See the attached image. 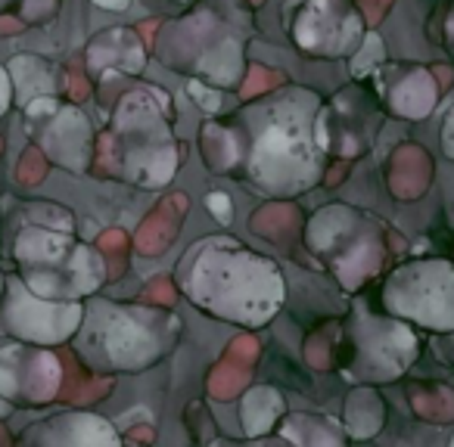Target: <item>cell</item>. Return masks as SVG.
<instances>
[{"mask_svg":"<svg viewBox=\"0 0 454 447\" xmlns=\"http://www.w3.org/2000/svg\"><path fill=\"white\" fill-rule=\"evenodd\" d=\"M324 103L311 88L286 84L255 96L224 121H208L218 134L221 156L212 171L231 174L265 199H293L309 193L324 174L317 143V115Z\"/></svg>","mask_w":454,"mask_h":447,"instance_id":"6da1fadb","label":"cell"},{"mask_svg":"<svg viewBox=\"0 0 454 447\" xmlns=\"http://www.w3.org/2000/svg\"><path fill=\"white\" fill-rule=\"evenodd\" d=\"M175 286L200 314L240 329L268 327L286 302L278 261L231 234L190 243L175 265Z\"/></svg>","mask_w":454,"mask_h":447,"instance_id":"7a4b0ae2","label":"cell"},{"mask_svg":"<svg viewBox=\"0 0 454 447\" xmlns=\"http://www.w3.org/2000/svg\"><path fill=\"white\" fill-rule=\"evenodd\" d=\"M181 335L184 323L175 311L94 296L84 302L82 329L69 345L84 370L97 376H134L171 358Z\"/></svg>","mask_w":454,"mask_h":447,"instance_id":"3957f363","label":"cell"},{"mask_svg":"<svg viewBox=\"0 0 454 447\" xmlns=\"http://www.w3.org/2000/svg\"><path fill=\"white\" fill-rule=\"evenodd\" d=\"M171 125L175 109L162 88H131L115 103L109 131L97 137L94 171L100 168V174L144 189L165 187L177 174L184 156Z\"/></svg>","mask_w":454,"mask_h":447,"instance_id":"277c9868","label":"cell"},{"mask_svg":"<svg viewBox=\"0 0 454 447\" xmlns=\"http://www.w3.org/2000/svg\"><path fill=\"white\" fill-rule=\"evenodd\" d=\"M10 265L26 289L51 302H88L109 280L100 249L44 224H20L10 240Z\"/></svg>","mask_w":454,"mask_h":447,"instance_id":"5b68a950","label":"cell"},{"mask_svg":"<svg viewBox=\"0 0 454 447\" xmlns=\"http://www.w3.org/2000/svg\"><path fill=\"white\" fill-rule=\"evenodd\" d=\"M243 53H247V28L218 13L212 0H202L196 10L171 22L159 41V57L168 69L184 72L215 90L240 88L247 72Z\"/></svg>","mask_w":454,"mask_h":447,"instance_id":"8992f818","label":"cell"},{"mask_svg":"<svg viewBox=\"0 0 454 447\" xmlns=\"http://www.w3.org/2000/svg\"><path fill=\"white\" fill-rule=\"evenodd\" d=\"M22 127L35 150L57 168L69 174H88L97 162V131L82 106L66 103L63 96L35 100L22 109Z\"/></svg>","mask_w":454,"mask_h":447,"instance_id":"52a82bcc","label":"cell"},{"mask_svg":"<svg viewBox=\"0 0 454 447\" xmlns=\"http://www.w3.org/2000/svg\"><path fill=\"white\" fill-rule=\"evenodd\" d=\"M84 320V302H51L7 274V289L0 296V339L26 342L38 348L69 345Z\"/></svg>","mask_w":454,"mask_h":447,"instance_id":"ba28073f","label":"cell"},{"mask_svg":"<svg viewBox=\"0 0 454 447\" xmlns=\"http://www.w3.org/2000/svg\"><path fill=\"white\" fill-rule=\"evenodd\" d=\"M383 304L402 320L433 329L454 327V271L445 261L398 267L383 289Z\"/></svg>","mask_w":454,"mask_h":447,"instance_id":"9c48e42d","label":"cell"},{"mask_svg":"<svg viewBox=\"0 0 454 447\" xmlns=\"http://www.w3.org/2000/svg\"><path fill=\"white\" fill-rule=\"evenodd\" d=\"M348 339H352V360L342 366L348 379H395L404 366L414 360L417 339L404 323L380 320V317H355L348 323Z\"/></svg>","mask_w":454,"mask_h":447,"instance_id":"30bf717a","label":"cell"},{"mask_svg":"<svg viewBox=\"0 0 454 447\" xmlns=\"http://www.w3.org/2000/svg\"><path fill=\"white\" fill-rule=\"evenodd\" d=\"M63 389V366L53 348L7 342L0 345V397L13 407H44Z\"/></svg>","mask_w":454,"mask_h":447,"instance_id":"8fae6325","label":"cell"},{"mask_svg":"<svg viewBox=\"0 0 454 447\" xmlns=\"http://www.w3.org/2000/svg\"><path fill=\"white\" fill-rule=\"evenodd\" d=\"M128 441L113 420L97 410H59L28 422L16 435L13 447H125Z\"/></svg>","mask_w":454,"mask_h":447,"instance_id":"7c38bea8","label":"cell"},{"mask_svg":"<svg viewBox=\"0 0 454 447\" xmlns=\"http://www.w3.org/2000/svg\"><path fill=\"white\" fill-rule=\"evenodd\" d=\"M10 81H13V106L26 109L35 100L63 96V69L57 63L35 53H20L7 63Z\"/></svg>","mask_w":454,"mask_h":447,"instance_id":"4fadbf2b","label":"cell"},{"mask_svg":"<svg viewBox=\"0 0 454 447\" xmlns=\"http://www.w3.org/2000/svg\"><path fill=\"white\" fill-rule=\"evenodd\" d=\"M128 28H109V32L97 35L94 41L88 44V69L90 75H97L100 81H106V75H131L128 66L119 59H137V63H146V47L144 41L137 38V32H131V38L125 41Z\"/></svg>","mask_w":454,"mask_h":447,"instance_id":"5bb4252c","label":"cell"},{"mask_svg":"<svg viewBox=\"0 0 454 447\" xmlns=\"http://www.w3.org/2000/svg\"><path fill=\"white\" fill-rule=\"evenodd\" d=\"M286 416V401L274 385H255L243 395L240 401V422L247 438H262V435H274Z\"/></svg>","mask_w":454,"mask_h":447,"instance_id":"9a60e30c","label":"cell"},{"mask_svg":"<svg viewBox=\"0 0 454 447\" xmlns=\"http://www.w3.org/2000/svg\"><path fill=\"white\" fill-rule=\"evenodd\" d=\"M278 435H284L293 447H348V438L340 432V426L315 413H286Z\"/></svg>","mask_w":454,"mask_h":447,"instance_id":"2e32d148","label":"cell"},{"mask_svg":"<svg viewBox=\"0 0 454 447\" xmlns=\"http://www.w3.org/2000/svg\"><path fill=\"white\" fill-rule=\"evenodd\" d=\"M206 447H293L284 435H262V438H215Z\"/></svg>","mask_w":454,"mask_h":447,"instance_id":"e0dca14e","label":"cell"},{"mask_svg":"<svg viewBox=\"0 0 454 447\" xmlns=\"http://www.w3.org/2000/svg\"><path fill=\"white\" fill-rule=\"evenodd\" d=\"M206 208L221 227H227V224L234 220V202H231L227 193H221V189H212V193L206 196Z\"/></svg>","mask_w":454,"mask_h":447,"instance_id":"ac0fdd59","label":"cell"},{"mask_svg":"<svg viewBox=\"0 0 454 447\" xmlns=\"http://www.w3.org/2000/svg\"><path fill=\"white\" fill-rule=\"evenodd\" d=\"M187 90H190V96L206 109V112H218L221 109V90L208 88V84H202V81H190Z\"/></svg>","mask_w":454,"mask_h":447,"instance_id":"d6986e66","label":"cell"},{"mask_svg":"<svg viewBox=\"0 0 454 447\" xmlns=\"http://www.w3.org/2000/svg\"><path fill=\"white\" fill-rule=\"evenodd\" d=\"M13 109V81H10L7 66L0 63V119Z\"/></svg>","mask_w":454,"mask_h":447,"instance_id":"ffe728a7","label":"cell"},{"mask_svg":"<svg viewBox=\"0 0 454 447\" xmlns=\"http://www.w3.org/2000/svg\"><path fill=\"white\" fill-rule=\"evenodd\" d=\"M442 146H445V152L454 158V109H451V112H448L445 131H442Z\"/></svg>","mask_w":454,"mask_h":447,"instance_id":"44dd1931","label":"cell"},{"mask_svg":"<svg viewBox=\"0 0 454 447\" xmlns=\"http://www.w3.org/2000/svg\"><path fill=\"white\" fill-rule=\"evenodd\" d=\"M90 4H97L100 10H109V13H121V10L131 7V0H90Z\"/></svg>","mask_w":454,"mask_h":447,"instance_id":"7402d4cb","label":"cell"},{"mask_svg":"<svg viewBox=\"0 0 454 447\" xmlns=\"http://www.w3.org/2000/svg\"><path fill=\"white\" fill-rule=\"evenodd\" d=\"M10 410H13V404H10V401H4V397H0V420H7V416H10Z\"/></svg>","mask_w":454,"mask_h":447,"instance_id":"603a6c76","label":"cell"},{"mask_svg":"<svg viewBox=\"0 0 454 447\" xmlns=\"http://www.w3.org/2000/svg\"><path fill=\"white\" fill-rule=\"evenodd\" d=\"M4 289H7V271L0 267V296H4Z\"/></svg>","mask_w":454,"mask_h":447,"instance_id":"cb8c5ba5","label":"cell"},{"mask_svg":"<svg viewBox=\"0 0 454 447\" xmlns=\"http://www.w3.org/2000/svg\"><path fill=\"white\" fill-rule=\"evenodd\" d=\"M10 4H16V0H0V13H4V10H7Z\"/></svg>","mask_w":454,"mask_h":447,"instance_id":"d4e9b609","label":"cell"},{"mask_svg":"<svg viewBox=\"0 0 454 447\" xmlns=\"http://www.w3.org/2000/svg\"><path fill=\"white\" fill-rule=\"evenodd\" d=\"M451 447H454V438H451Z\"/></svg>","mask_w":454,"mask_h":447,"instance_id":"484cf974","label":"cell"},{"mask_svg":"<svg viewBox=\"0 0 454 447\" xmlns=\"http://www.w3.org/2000/svg\"><path fill=\"white\" fill-rule=\"evenodd\" d=\"M125 447H128V444H125Z\"/></svg>","mask_w":454,"mask_h":447,"instance_id":"4316f807","label":"cell"}]
</instances>
